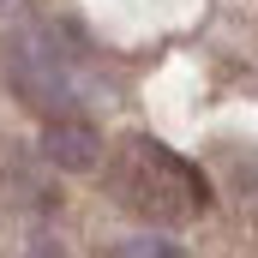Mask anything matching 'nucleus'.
I'll list each match as a JSON object with an SVG mask.
<instances>
[{
    "label": "nucleus",
    "mask_w": 258,
    "mask_h": 258,
    "mask_svg": "<svg viewBox=\"0 0 258 258\" xmlns=\"http://www.w3.org/2000/svg\"><path fill=\"white\" fill-rule=\"evenodd\" d=\"M90 54L84 42L66 30L60 18H36V24H18L6 36V84L48 120L66 114H84L90 102Z\"/></svg>",
    "instance_id": "nucleus-1"
},
{
    "label": "nucleus",
    "mask_w": 258,
    "mask_h": 258,
    "mask_svg": "<svg viewBox=\"0 0 258 258\" xmlns=\"http://www.w3.org/2000/svg\"><path fill=\"white\" fill-rule=\"evenodd\" d=\"M108 192L144 222H192L210 210V180L198 174V162L174 156L156 138H120L108 162Z\"/></svg>",
    "instance_id": "nucleus-2"
},
{
    "label": "nucleus",
    "mask_w": 258,
    "mask_h": 258,
    "mask_svg": "<svg viewBox=\"0 0 258 258\" xmlns=\"http://www.w3.org/2000/svg\"><path fill=\"white\" fill-rule=\"evenodd\" d=\"M42 156H48L54 168L84 174V168L102 162V138H96V126H90L84 114H66V120H48V126H42Z\"/></svg>",
    "instance_id": "nucleus-3"
},
{
    "label": "nucleus",
    "mask_w": 258,
    "mask_h": 258,
    "mask_svg": "<svg viewBox=\"0 0 258 258\" xmlns=\"http://www.w3.org/2000/svg\"><path fill=\"white\" fill-rule=\"evenodd\" d=\"M222 162H228V180H234L240 192H258V150L234 144V150H222Z\"/></svg>",
    "instance_id": "nucleus-4"
},
{
    "label": "nucleus",
    "mask_w": 258,
    "mask_h": 258,
    "mask_svg": "<svg viewBox=\"0 0 258 258\" xmlns=\"http://www.w3.org/2000/svg\"><path fill=\"white\" fill-rule=\"evenodd\" d=\"M120 258H180L174 246H156V240H138V246H120Z\"/></svg>",
    "instance_id": "nucleus-5"
},
{
    "label": "nucleus",
    "mask_w": 258,
    "mask_h": 258,
    "mask_svg": "<svg viewBox=\"0 0 258 258\" xmlns=\"http://www.w3.org/2000/svg\"><path fill=\"white\" fill-rule=\"evenodd\" d=\"M30 258H60V252H54V246H36V252H30Z\"/></svg>",
    "instance_id": "nucleus-6"
}]
</instances>
